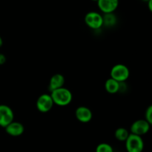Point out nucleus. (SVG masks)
I'll list each match as a JSON object with an SVG mask.
<instances>
[{"label":"nucleus","instance_id":"nucleus-18","mask_svg":"<svg viewBox=\"0 0 152 152\" xmlns=\"http://www.w3.org/2000/svg\"><path fill=\"white\" fill-rule=\"evenodd\" d=\"M148 9H149V10L150 11H151L152 10V5H151V4H152V0H150L149 1H148Z\"/></svg>","mask_w":152,"mask_h":152},{"label":"nucleus","instance_id":"nucleus-20","mask_svg":"<svg viewBox=\"0 0 152 152\" xmlns=\"http://www.w3.org/2000/svg\"><path fill=\"white\" fill-rule=\"evenodd\" d=\"M142 1H144V2H148V1H149L150 0H142Z\"/></svg>","mask_w":152,"mask_h":152},{"label":"nucleus","instance_id":"nucleus-22","mask_svg":"<svg viewBox=\"0 0 152 152\" xmlns=\"http://www.w3.org/2000/svg\"><path fill=\"white\" fill-rule=\"evenodd\" d=\"M117 152H120V151H117Z\"/></svg>","mask_w":152,"mask_h":152},{"label":"nucleus","instance_id":"nucleus-5","mask_svg":"<svg viewBox=\"0 0 152 152\" xmlns=\"http://www.w3.org/2000/svg\"><path fill=\"white\" fill-rule=\"evenodd\" d=\"M53 103L50 94H43L40 95L37 100L36 106L37 110L41 113H47L50 111L53 108Z\"/></svg>","mask_w":152,"mask_h":152},{"label":"nucleus","instance_id":"nucleus-21","mask_svg":"<svg viewBox=\"0 0 152 152\" xmlns=\"http://www.w3.org/2000/svg\"><path fill=\"white\" fill-rule=\"evenodd\" d=\"M91 1H97L98 0H91Z\"/></svg>","mask_w":152,"mask_h":152},{"label":"nucleus","instance_id":"nucleus-17","mask_svg":"<svg viewBox=\"0 0 152 152\" xmlns=\"http://www.w3.org/2000/svg\"><path fill=\"white\" fill-rule=\"evenodd\" d=\"M6 62V56L3 53H0V65H4Z\"/></svg>","mask_w":152,"mask_h":152},{"label":"nucleus","instance_id":"nucleus-8","mask_svg":"<svg viewBox=\"0 0 152 152\" xmlns=\"http://www.w3.org/2000/svg\"><path fill=\"white\" fill-rule=\"evenodd\" d=\"M96 2L99 9L104 14L114 13L119 6V0H98Z\"/></svg>","mask_w":152,"mask_h":152},{"label":"nucleus","instance_id":"nucleus-12","mask_svg":"<svg viewBox=\"0 0 152 152\" xmlns=\"http://www.w3.org/2000/svg\"><path fill=\"white\" fill-rule=\"evenodd\" d=\"M105 88L108 93L111 94H117L120 90V83L112 78H109L105 81Z\"/></svg>","mask_w":152,"mask_h":152},{"label":"nucleus","instance_id":"nucleus-11","mask_svg":"<svg viewBox=\"0 0 152 152\" xmlns=\"http://www.w3.org/2000/svg\"><path fill=\"white\" fill-rule=\"evenodd\" d=\"M65 77L62 74H53L50 79V82H49V86L48 88L50 92L56 90L58 88L63 87L64 84H65Z\"/></svg>","mask_w":152,"mask_h":152},{"label":"nucleus","instance_id":"nucleus-7","mask_svg":"<svg viewBox=\"0 0 152 152\" xmlns=\"http://www.w3.org/2000/svg\"><path fill=\"white\" fill-rule=\"evenodd\" d=\"M150 127L151 124H149L145 120H137L134 122L131 126V134L141 137L149 132Z\"/></svg>","mask_w":152,"mask_h":152},{"label":"nucleus","instance_id":"nucleus-4","mask_svg":"<svg viewBox=\"0 0 152 152\" xmlns=\"http://www.w3.org/2000/svg\"><path fill=\"white\" fill-rule=\"evenodd\" d=\"M84 20L86 25L91 29L98 30L103 26L102 15L98 12H88L85 16Z\"/></svg>","mask_w":152,"mask_h":152},{"label":"nucleus","instance_id":"nucleus-16","mask_svg":"<svg viewBox=\"0 0 152 152\" xmlns=\"http://www.w3.org/2000/svg\"><path fill=\"white\" fill-rule=\"evenodd\" d=\"M145 120L149 124H152V105H149L145 110Z\"/></svg>","mask_w":152,"mask_h":152},{"label":"nucleus","instance_id":"nucleus-2","mask_svg":"<svg viewBox=\"0 0 152 152\" xmlns=\"http://www.w3.org/2000/svg\"><path fill=\"white\" fill-rule=\"evenodd\" d=\"M125 142L127 152H142L143 151L144 142L142 137L130 133Z\"/></svg>","mask_w":152,"mask_h":152},{"label":"nucleus","instance_id":"nucleus-3","mask_svg":"<svg viewBox=\"0 0 152 152\" xmlns=\"http://www.w3.org/2000/svg\"><path fill=\"white\" fill-rule=\"evenodd\" d=\"M130 76V71L126 65L123 64H117L111 70V78L119 83H124Z\"/></svg>","mask_w":152,"mask_h":152},{"label":"nucleus","instance_id":"nucleus-9","mask_svg":"<svg viewBox=\"0 0 152 152\" xmlns=\"http://www.w3.org/2000/svg\"><path fill=\"white\" fill-rule=\"evenodd\" d=\"M76 118L83 123H89L92 120L93 114L90 108L86 106H80L75 111Z\"/></svg>","mask_w":152,"mask_h":152},{"label":"nucleus","instance_id":"nucleus-1","mask_svg":"<svg viewBox=\"0 0 152 152\" xmlns=\"http://www.w3.org/2000/svg\"><path fill=\"white\" fill-rule=\"evenodd\" d=\"M50 96L53 103L59 106H66L69 105L73 99L72 93L66 88H60L50 92Z\"/></svg>","mask_w":152,"mask_h":152},{"label":"nucleus","instance_id":"nucleus-14","mask_svg":"<svg viewBox=\"0 0 152 152\" xmlns=\"http://www.w3.org/2000/svg\"><path fill=\"white\" fill-rule=\"evenodd\" d=\"M129 134H130V133L128 131V129L123 127L117 129L115 132H114V137H115V138L117 140L120 141V142H125L127 140V138L129 137Z\"/></svg>","mask_w":152,"mask_h":152},{"label":"nucleus","instance_id":"nucleus-10","mask_svg":"<svg viewBox=\"0 0 152 152\" xmlns=\"http://www.w3.org/2000/svg\"><path fill=\"white\" fill-rule=\"evenodd\" d=\"M6 133L12 137H19L25 132V127L19 122L13 121L5 128Z\"/></svg>","mask_w":152,"mask_h":152},{"label":"nucleus","instance_id":"nucleus-19","mask_svg":"<svg viewBox=\"0 0 152 152\" xmlns=\"http://www.w3.org/2000/svg\"><path fill=\"white\" fill-rule=\"evenodd\" d=\"M2 45H3V39L2 38H1V36H0V48H1Z\"/></svg>","mask_w":152,"mask_h":152},{"label":"nucleus","instance_id":"nucleus-13","mask_svg":"<svg viewBox=\"0 0 152 152\" xmlns=\"http://www.w3.org/2000/svg\"><path fill=\"white\" fill-rule=\"evenodd\" d=\"M102 19H103V26L107 28H111L114 26L117 22V18L114 13H105L102 15Z\"/></svg>","mask_w":152,"mask_h":152},{"label":"nucleus","instance_id":"nucleus-15","mask_svg":"<svg viewBox=\"0 0 152 152\" xmlns=\"http://www.w3.org/2000/svg\"><path fill=\"white\" fill-rule=\"evenodd\" d=\"M96 152H114L113 147L106 142H102L99 144L96 148Z\"/></svg>","mask_w":152,"mask_h":152},{"label":"nucleus","instance_id":"nucleus-6","mask_svg":"<svg viewBox=\"0 0 152 152\" xmlns=\"http://www.w3.org/2000/svg\"><path fill=\"white\" fill-rule=\"evenodd\" d=\"M14 114L10 106L7 105H0V126L5 128L13 121Z\"/></svg>","mask_w":152,"mask_h":152}]
</instances>
